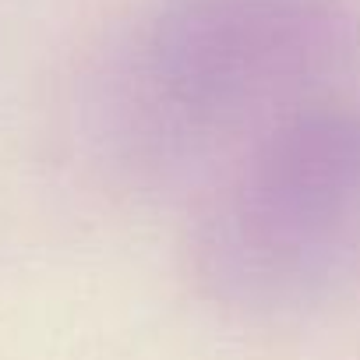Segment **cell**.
<instances>
[{
	"label": "cell",
	"mask_w": 360,
	"mask_h": 360,
	"mask_svg": "<svg viewBox=\"0 0 360 360\" xmlns=\"http://www.w3.org/2000/svg\"><path fill=\"white\" fill-rule=\"evenodd\" d=\"M360 248V117L279 124L233 169L205 223L209 279L237 300L283 304L325 286Z\"/></svg>",
	"instance_id": "cell-1"
},
{
	"label": "cell",
	"mask_w": 360,
	"mask_h": 360,
	"mask_svg": "<svg viewBox=\"0 0 360 360\" xmlns=\"http://www.w3.org/2000/svg\"><path fill=\"white\" fill-rule=\"evenodd\" d=\"M307 18L293 0H198L159 25L124 99V138L188 155L293 85L307 64Z\"/></svg>",
	"instance_id": "cell-2"
}]
</instances>
